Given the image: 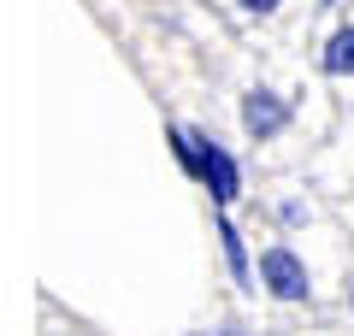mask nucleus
Masks as SVG:
<instances>
[{
  "mask_svg": "<svg viewBox=\"0 0 354 336\" xmlns=\"http://www.w3.org/2000/svg\"><path fill=\"white\" fill-rule=\"evenodd\" d=\"M260 289L272 301H283V307H301V301H313V272L290 242H272L260 254Z\"/></svg>",
  "mask_w": 354,
  "mask_h": 336,
  "instance_id": "1",
  "label": "nucleus"
},
{
  "mask_svg": "<svg viewBox=\"0 0 354 336\" xmlns=\"http://www.w3.org/2000/svg\"><path fill=\"white\" fill-rule=\"evenodd\" d=\"M319 71H325L330 83H348L354 88V18H342V24L325 36V48H319Z\"/></svg>",
  "mask_w": 354,
  "mask_h": 336,
  "instance_id": "4",
  "label": "nucleus"
},
{
  "mask_svg": "<svg viewBox=\"0 0 354 336\" xmlns=\"http://www.w3.org/2000/svg\"><path fill=\"white\" fill-rule=\"evenodd\" d=\"M236 12H242V18H278L283 0H236Z\"/></svg>",
  "mask_w": 354,
  "mask_h": 336,
  "instance_id": "6",
  "label": "nucleus"
},
{
  "mask_svg": "<svg viewBox=\"0 0 354 336\" xmlns=\"http://www.w3.org/2000/svg\"><path fill=\"white\" fill-rule=\"evenodd\" d=\"M290 124H295V100L290 95H278V88H266V83H254L242 95V130H248L254 148L260 142H278Z\"/></svg>",
  "mask_w": 354,
  "mask_h": 336,
  "instance_id": "3",
  "label": "nucleus"
},
{
  "mask_svg": "<svg viewBox=\"0 0 354 336\" xmlns=\"http://www.w3.org/2000/svg\"><path fill=\"white\" fill-rule=\"evenodd\" d=\"M325 6H337V0H325Z\"/></svg>",
  "mask_w": 354,
  "mask_h": 336,
  "instance_id": "7",
  "label": "nucleus"
},
{
  "mask_svg": "<svg viewBox=\"0 0 354 336\" xmlns=\"http://www.w3.org/2000/svg\"><path fill=\"white\" fill-rule=\"evenodd\" d=\"M218 242H225V260H230V277H236L242 289H260L254 283V272H248V242H242V230L230 224V212L218 207Z\"/></svg>",
  "mask_w": 354,
  "mask_h": 336,
  "instance_id": "5",
  "label": "nucleus"
},
{
  "mask_svg": "<svg viewBox=\"0 0 354 336\" xmlns=\"http://www.w3.org/2000/svg\"><path fill=\"white\" fill-rule=\"evenodd\" d=\"M189 142H195V183L213 195V207H230V200L242 195V171H236V160H230L225 142L207 136V130H189Z\"/></svg>",
  "mask_w": 354,
  "mask_h": 336,
  "instance_id": "2",
  "label": "nucleus"
},
{
  "mask_svg": "<svg viewBox=\"0 0 354 336\" xmlns=\"http://www.w3.org/2000/svg\"><path fill=\"white\" fill-rule=\"evenodd\" d=\"M201 336H207V330H201ZM218 336H225V330H218Z\"/></svg>",
  "mask_w": 354,
  "mask_h": 336,
  "instance_id": "8",
  "label": "nucleus"
}]
</instances>
